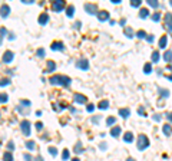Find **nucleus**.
<instances>
[{
    "mask_svg": "<svg viewBox=\"0 0 172 161\" xmlns=\"http://www.w3.org/2000/svg\"><path fill=\"white\" fill-rule=\"evenodd\" d=\"M49 82L52 85H62V86H70L72 84V79L69 76H64V75H53V76H50Z\"/></svg>",
    "mask_w": 172,
    "mask_h": 161,
    "instance_id": "nucleus-1",
    "label": "nucleus"
},
{
    "mask_svg": "<svg viewBox=\"0 0 172 161\" xmlns=\"http://www.w3.org/2000/svg\"><path fill=\"white\" fill-rule=\"evenodd\" d=\"M119 115L122 118H129L131 117V109L129 108H120L119 109Z\"/></svg>",
    "mask_w": 172,
    "mask_h": 161,
    "instance_id": "nucleus-14",
    "label": "nucleus"
},
{
    "mask_svg": "<svg viewBox=\"0 0 172 161\" xmlns=\"http://www.w3.org/2000/svg\"><path fill=\"white\" fill-rule=\"evenodd\" d=\"M126 161H135V160H133V158H128Z\"/></svg>",
    "mask_w": 172,
    "mask_h": 161,
    "instance_id": "nucleus-55",
    "label": "nucleus"
},
{
    "mask_svg": "<svg viewBox=\"0 0 172 161\" xmlns=\"http://www.w3.org/2000/svg\"><path fill=\"white\" fill-rule=\"evenodd\" d=\"M138 114H139V115H144V117H145V108L139 106V108H138Z\"/></svg>",
    "mask_w": 172,
    "mask_h": 161,
    "instance_id": "nucleus-44",
    "label": "nucleus"
},
{
    "mask_svg": "<svg viewBox=\"0 0 172 161\" xmlns=\"http://www.w3.org/2000/svg\"><path fill=\"white\" fill-rule=\"evenodd\" d=\"M106 148H108L106 143H101V150H103V151H105V150H106Z\"/></svg>",
    "mask_w": 172,
    "mask_h": 161,
    "instance_id": "nucleus-50",
    "label": "nucleus"
},
{
    "mask_svg": "<svg viewBox=\"0 0 172 161\" xmlns=\"http://www.w3.org/2000/svg\"><path fill=\"white\" fill-rule=\"evenodd\" d=\"M75 101L77 104H86V96L82 93H75Z\"/></svg>",
    "mask_w": 172,
    "mask_h": 161,
    "instance_id": "nucleus-12",
    "label": "nucleus"
},
{
    "mask_svg": "<svg viewBox=\"0 0 172 161\" xmlns=\"http://www.w3.org/2000/svg\"><path fill=\"white\" fill-rule=\"evenodd\" d=\"M162 132L165 134L166 137H169V135L172 134V127H171L169 124H165V125L162 127Z\"/></svg>",
    "mask_w": 172,
    "mask_h": 161,
    "instance_id": "nucleus-16",
    "label": "nucleus"
},
{
    "mask_svg": "<svg viewBox=\"0 0 172 161\" xmlns=\"http://www.w3.org/2000/svg\"><path fill=\"white\" fill-rule=\"evenodd\" d=\"M7 99H9V96L6 93H0V102H7Z\"/></svg>",
    "mask_w": 172,
    "mask_h": 161,
    "instance_id": "nucleus-38",
    "label": "nucleus"
},
{
    "mask_svg": "<svg viewBox=\"0 0 172 161\" xmlns=\"http://www.w3.org/2000/svg\"><path fill=\"white\" fill-rule=\"evenodd\" d=\"M2 40H3V36H0V43H2Z\"/></svg>",
    "mask_w": 172,
    "mask_h": 161,
    "instance_id": "nucleus-57",
    "label": "nucleus"
},
{
    "mask_svg": "<svg viewBox=\"0 0 172 161\" xmlns=\"http://www.w3.org/2000/svg\"><path fill=\"white\" fill-rule=\"evenodd\" d=\"M66 7V3H64L63 0H58V2H52V10L55 12H60Z\"/></svg>",
    "mask_w": 172,
    "mask_h": 161,
    "instance_id": "nucleus-5",
    "label": "nucleus"
},
{
    "mask_svg": "<svg viewBox=\"0 0 172 161\" xmlns=\"http://www.w3.org/2000/svg\"><path fill=\"white\" fill-rule=\"evenodd\" d=\"M166 79H169V81H172V75H166Z\"/></svg>",
    "mask_w": 172,
    "mask_h": 161,
    "instance_id": "nucleus-54",
    "label": "nucleus"
},
{
    "mask_svg": "<svg viewBox=\"0 0 172 161\" xmlns=\"http://www.w3.org/2000/svg\"><path fill=\"white\" fill-rule=\"evenodd\" d=\"M115 122H116V118L115 117H108V119H106L108 127H109V125H115Z\"/></svg>",
    "mask_w": 172,
    "mask_h": 161,
    "instance_id": "nucleus-29",
    "label": "nucleus"
},
{
    "mask_svg": "<svg viewBox=\"0 0 172 161\" xmlns=\"http://www.w3.org/2000/svg\"><path fill=\"white\" fill-rule=\"evenodd\" d=\"M69 157H70L69 151H68V150H63V152H62V160L66 161V160H69Z\"/></svg>",
    "mask_w": 172,
    "mask_h": 161,
    "instance_id": "nucleus-32",
    "label": "nucleus"
},
{
    "mask_svg": "<svg viewBox=\"0 0 172 161\" xmlns=\"http://www.w3.org/2000/svg\"><path fill=\"white\" fill-rule=\"evenodd\" d=\"M166 43H168V36H162L159 39V48H161V49H165Z\"/></svg>",
    "mask_w": 172,
    "mask_h": 161,
    "instance_id": "nucleus-18",
    "label": "nucleus"
},
{
    "mask_svg": "<svg viewBox=\"0 0 172 161\" xmlns=\"http://www.w3.org/2000/svg\"><path fill=\"white\" fill-rule=\"evenodd\" d=\"M26 147H27L30 151H33V150H34V141H32V139H30V141H27V143H26Z\"/></svg>",
    "mask_w": 172,
    "mask_h": 161,
    "instance_id": "nucleus-35",
    "label": "nucleus"
},
{
    "mask_svg": "<svg viewBox=\"0 0 172 161\" xmlns=\"http://www.w3.org/2000/svg\"><path fill=\"white\" fill-rule=\"evenodd\" d=\"M75 152H76V154H80V152H83V150H82V143H80V141H77L76 145H75Z\"/></svg>",
    "mask_w": 172,
    "mask_h": 161,
    "instance_id": "nucleus-26",
    "label": "nucleus"
},
{
    "mask_svg": "<svg viewBox=\"0 0 172 161\" xmlns=\"http://www.w3.org/2000/svg\"><path fill=\"white\" fill-rule=\"evenodd\" d=\"M148 4H149V6H152V7H155V9H156V7H159V3H158L156 0H148Z\"/></svg>",
    "mask_w": 172,
    "mask_h": 161,
    "instance_id": "nucleus-34",
    "label": "nucleus"
},
{
    "mask_svg": "<svg viewBox=\"0 0 172 161\" xmlns=\"http://www.w3.org/2000/svg\"><path fill=\"white\" fill-rule=\"evenodd\" d=\"M152 118H154V121H155V122H159V121L162 119V117H161L159 114H154V117H152Z\"/></svg>",
    "mask_w": 172,
    "mask_h": 161,
    "instance_id": "nucleus-41",
    "label": "nucleus"
},
{
    "mask_svg": "<svg viewBox=\"0 0 172 161\" xmlns=\"http://www.w3.org/2000/svg\"><path fill=\"white\" fill-rule=\"evenodd\" d=\"M13 58H15V53H13V52H10V50H7V52L3 55V62L10 63V62L13 61Z\"/></svg>",
    "mask_w": 172,
    "mask_h": 161,
    "instance_id": "nucleus-10",
    "label": "nucleus"
},
{
    "mask_svg": "<svg viewBox=\"0 0 172 161\" xmlns=\"http://www.w3.org/2000/svg\"><path fill=\"white\" fill-rule=\"evenodd\" d=\"M36 128H37V131H40V130L43 128V124H42V122H37V124H36Z\"/></svg>",
    "mask_w": 172,
    "mask_h": 161,
    "instance_id": "nucleus-48",
    "label": "nucleus"
},
{
    "mask_svg": "<svg viewBox=\"0 0 172 161\" xmlns=\"http://www.w3.org/2000/svg\"><path fill=\"white\" fill-rule=\"evenodd\" d=\"M76 66L82 71H88L89 69V62H88V59H79L76 62Z\"/></svg>",
    "mask_w": 172,
    "mask_h": 161,
    "instance_id": "nucleus-6",
    "label": "nucleus"
},
{
    "mask_svg": "<svg viewBox=\"0 0 172 161\" xmlns=\"http://www.w3.org/2000/svg\"><path fill=\"white\" fill-rule=\"evenodd\" d=\"M93 109H95V105H93V104H89V105L86 106V111L88 112H93Z\"/></svg>",
    "mask_w": 172,
    "mask_h": 161,
    "instance_id": "nucleus-42",
    "label": "nucleus"
},
{
    "mask_svg": "<svg viewBox=\"0 0 172 161\" xmlns=\"http://www.w3.org/2000/svg\"><path fill=\"white\" fill-rule=\"evenodd\" d=\"M25 160L26 161H33V158H32L30 154H25Z\"/></svg>",
    "mask_w": 172,
    "mask_h": 161,
    "instance_id": "nucleus-46",
    "label": "nucleus"
},
{
    "mask_svg": "<svg viewBox=\"0 0 172 161\" xmlns=\"http://www.w3.org/2000/svg\"><path fill=\"white\" fill-rule=\"evenodd\" d=\"M166 119L172 122V112H168V114H166Z\"/></svg>",
    "mask_w": 172,
    "mask_h": 161,
    "instance_id": "nucleus-49",
    "label": "nucleus"
},
{
    "mask_svg": "<svg viewBox=\"0 0 172 161\" xmlns=\"http://www.w3.org/2000/svg\"><path fill=\"white\" fill-rule=\"evenodd\" d=\"M163 61L168 63L172 62V50H166V52L163 53Z\"/></svg>",
    "mask_w": 172,
    "mask_h": 161,
    "instance_id": "nucleus-17",
    "label": "nucleus"
},
{
    "mask_svg": "<svg viewBox=\"0 0 172 161\" xmlns=\"http://www.w3.org/2000/svg\"><path fill=\"white\" fill-rule=\"evenodd\" d=\"M165 28L172 33V13H166L165 15Z\"/></svg>",
    "mask_w": 172,
    "mask_h": 161,
    "instance_id": "nucleus-8",
    "label": "nucleus"
},
{
    "mask_svg": "<svg viewBox=\"0 0 172 161\" xmlns=\"http://www.w3.org/2000/svg\"><path fill=\"white\" fill-rule=\"evenodd\" d=\"M7 147H9V150H10V151H12V150H13V147H15V144H13V141H10V143L7 144Z\"/></svg>",
    "mask_w": 172,
    "mask_h": 161,
    "instance_id": "nucleus-51",
    "label": "nucleus"
},
{
    "mask_svg": "<svg viewBox=\"0 0 172 161\" xmlns=\"http://www.w3.org/2000/svg\"><path fill=\"white\" fill-rule=\"evenodd\" d=\"M50 48H52V50H63L64 49L63 43H62V42H59V40H58V42H53Z\"/></svg>",
    "mask_w": 172,
    "mask_h": 161,
    "instance_id": "nucleus-15",
    "label": "nucleus"
},
{
    "mask_svg": "<svg viewBox=\"0 0 172 161\" xmlns=\"http://www.w3.org/2000/svg\"><path fill=\"white\" fill-rule=\"evenodd\" d=\"M56 69V63L53 62V61H49V62H47V69L45 72H52V71H55Z\"/></svg>",
    "mask_w": 172,
    "mask_h": 161,
    "instance_id": "nucleus-24",
    "label": "nucleus"
},
{
    "mask_svg": "<svg viewBox=\"0 0 172 161\" xmlns=\"http://www.w3.org/2000/svg\"><path fill=\"white\" fill-rule=\"evenodd\" d=\"M159 93L162 98H168L169 96V91L168 89H163V88H159Z\"/></svg>",
    "mask_w": 172,
    "mask_h": 161,
    "instance_id": "nucleus-28",
    "label": "nucleus"
},
{
    "mask_svg": "<svg viewBox=\"0 0 172 161\" xmlns=\"http://www.w3.org/2000/svg\"><path fill=\"white\" fill-rule=\"evenodd\" d=\"M36 53H37V56H40V58H43V56H45V50H43V49H39Z\"/></svg>",
    "mask_w": 172,
    "mask_h": 161,
    "instance_id": "nucleus-45",
    "label": "nucleus"
},
{
    "mask_svg": "<svg viewBox=\"0 0 172 161\" xmlns=\"http://www.w3.org/2000/svg\"><path fill=\"white\" fill-rule=\"evenodd\" d=\"M83 7H85L86 13H89V15H96L98 13V4L95 3H86Z\"/></svg>",
    "mask_w": 172,
    "mask_h": 161,
    "instance_id": "nucleus-4",
    "label": "nucleus"
},
{
    "mask_svg": "<svg viewBox=\"0 0 172 161\" xmlns=\"http://www.w3.org/2000/svg\"><path fill=\"white\" fill-rule=\"evenodd\" d=\"M92 122H93V124H99V122H101V117H99V115H98V117H93L92 118Z\"/></svg>",
    "mask_w": 172,
    "mask_h": 161,
    "instance_id": "nucleus-43",
    "label": "nucleus"
},
{
    "mask_svg": "<svg viewBox=\"0 0 172 161\" xmlns=\"http://www.w3.org/2000/svg\"><path fill=\"white\" fill-rule=\"evenodd\" d=\"M133 138H135V135H133L132 131H126V132L123 134V141H125V143H132Z\"/></svg>",
    "mask_w": 172,
    "mask_h": 161,
    "instance_id": "nucleus-9",
    "label": "nucleus"
},
{
    "mask_svg": "<svg viewBox=\"0 0 172 161\" xmlns=\"http://www.w3.org/2000/svg\"><path fill=\"white\" fill-rule=\"evenodd\" d=\"M20 105H23V106H30V101H26V99H22V101H20Z\"/></svg>",
    "mask_w": 172,
    "mask_h": 161,
    "instance_id": "nucleus-40",
    "label": "nucleus"
},
{
    "mask_svg": "<svg viewBox=\"0 0 172 161\" xmlns=\"http://www.w3.org/2000/svg\"><path fill=\"white\" fill-rule=\"evenodd\" d=\"M145 39H146L148 42H149V43H150V42H154V36H152V35H149V36H146V37H145Z\"/></svg>",
    "mask_w": 172,
    "mask_h": 161,
    "instance_id": "nucleus-47",
    "label": "nucleus"
},
{
    "mask_svg": "<svg viewBox=\"0 0 172 161\" xmlns=\"http://www.w3.org/2000/svg\"><path fill=\"white\" fill-rule=\"evenodd\" d=\"M169 4H171V6H172V0H171V2H169Z\"/></svg>",
    "mask_w": 172,
    "mask_h": 161,
    "instance_id": "nucleus-59",
    "label": "nucleus"
},
{
    "mask_svg": "<svg viewBox=\"0 0 172 161\" xmlns=\"http://www.w3.org/2000/svg\"><path fill=\"white\" fill-rule=\"evenodd\" d=\"M108 106H109V101H108V99H103V101H101V102L98 104L99 109H106Z\"/></svg>",
    "mask_w": 172,
    "mask_h": 161,
    "instance_id": "nucleus-19",
    "label": "nucleus"
},
{
    "mask_svg": "<svg viewBox=\"0 0 172 161\" xmlns=\"http://www.w3.org/2000/svg\"><path fill=\"white\" fill-rule=\"evenodd\" d=\"M168 69H171V71H172V65H169V66H168Z\"/></svg>",
    "mask_w": 172,
    "mask_h": 161,
    "instance_id": "nucleus-58",
    "label": "nucleus"
},
{
    "mask_svg": "<svg viewBox=\"0 0 172 161\" xmlns=\"http://www.w3.org/2000/svg\"><path fill=\"white\" fill-rule=\"evenodd\" d=\"M9 84H10V79H7V78L0 81V86H6V85H9Z\"/></svg>",
    "mask_w": 172,
    "mask_h": 161,
    "instance_id": "nucleus-37",
    "label": "nucleus"
},
{
    "mask_svg": "<svg viewBox=\"0 0 172 161\" xmlns=\"http://www.w3.org/2000/svg\"><path fill=\"white\" fill-rule=\"evenodd\" d=\"M72 161H79V158H73V160H72Z\"/></svg>",
    "mask_w": 172,
    "mask_h": 161,
    "instance_id": "nucleus-56",
    "label": "nucleus"
},
{
    "mask_svg": "<svg viewBox=\"0 0 172 161\" xmlns=\"http://www.w3.org/2000/svg\"><path fill=\"white\" fill-rule=\"evenodd\" d=\"M20 128H22V132L25 135H30V122L27 119H23L20 122Z\"/></svg>",
    "mask_w": 172,
    "mask_h": 161,
    "instance_id": "nucleus-3",
    "label": "nucleus"
},
{
    "mask_svg": "<svg viewBox=\"0 0 172 161\" xmlns=\"http://www.w3.org/2000/svg\"><path fill=\"white\" fill-rule=\"evenodd\" d=\"M0 33H2V35H4V33H6V29H4V28H2V29H0Z\"/></svg>",
    "mask_w": 172,
    "mask_h": 161,
    "instance_id": "nucleus-53",
    "label": "nucleus"
},
{
    "mask_svg": "<svg viewBox=\"0 0 172 161\" xmlns=\"http://www.w3.org/2000/svg\"><path fill=\"white\" fill-rule=\"evenodd\" d=\"M136 145H138V150H139V151H144V150H146L148 147H149V139H148V137L144 135V134H141V135L138 137V143H136Z\"/></svg>",
    "mask_w": 172,
    "mask_h": 161,
    "instance_id": "nucleus-2",
    "label": "nucleus"
},
{
    "mask_svg": "<svg viewBox=\"0 0 172 161\" xmlns=\"http://www.w3.org/2000/svg\"><path fill=\"white\" fill-rule=\"evenodd\" d=\"M96 16H98V20H101V22L109 20V17H111V15H109L106 10H101V12H98V13H96Z\"/></svg>",
    "mask_w": 172,
    "mask_h": 161,
    "instance_id": "nucleus-7",
    "label": "nucleus"
},
{
    "mask_svg": "<svg viewBox=\"0 0 172 161\" xmlns=\"http://www.w3.org/2000/svg\"><path fill=\"white\" fill-rule=\"evenodd\" d=\"M34 161H43V157H40V155H37V157H36V160H34Z\"/></svg>",
    "mask_w": 172,
    "mask_h": 161,
    "instance_id": "nucleus-52",
    "label": "nucleus"
},
{
    "mask_svg": "<svg viewBox=\"0 0 172 161\" xmlns=\"http://www.w3.org/2000/svg\"><path fill=\"white\" fill-rule=\"evenodd\" d=\"M75 13V6L73 4H69L68 7H66V15H68V17H72Z\"/></svg>",
    "mask_w": 172,
    "mask_h": 161,
    "instance_id": "nucleus-21",
    "label": "nucleus"
},
{
    "mask_svg": "<svg viewBox=\"0 0 172 161\" xmlns=\"http://www.w3.org/2000/svg\"><path fill=\"white\" fill-rule=\"evenodd\" d=\"M120 131H122V130H120V127H113L111 130V135L112 137H119L120 135Z\"/></svg>",
    "mask_w": 172,
    "mask_h": 161,
    "instance_id": "nucleus-20",
    "label": "nucleus"
},
{
    "mask_svg": "<svg viewBox=\"0 0 172 161\" xmlns=\"http://www.w3.org/2000/svg\"><path fill=\"white\" fill-rule=\"evenodd\" d=\"M47 22H49V15H47V13H42V15L39 16V23L40 25H46Z\"/></svg>",
    "mask_w": 172,
    "mask_h": 161,
    "instance_id": "nucleus-13",
    "label": "nucleus"
},
{
    "mask_svg": "<svg viewBox=\"0 0 172 161\" xmlns=\"http://www.w3.org/2000/svg\"><path fill=\"white\" fill-rule=\"evenodd\" d=\"M10 13V7L7 6V4H2V7H0V15H2V17H7Z\"/></svg>",
    "mask_w": 172,
    "mask_h": 161,
    "instance_id": "nucleus-11",
    "label": "nucleus"
},
{
    "mask_svg": "<svg viewBox=\"0 0 172 161\" xmlns=\"http://www.w3.org/2000/svg\"><path fill=\"white\" fill-rule=\"evenodd\" d=\"M142 2L141 0H131V6L132 7H141Z\"/></svg>",
    "mask_w": 172,
    "mask_h": 161,
    "instance_id": "nucleus-31",
    "label": "nucleus"
},
{
    "mask_svg": "<svg viewBox=\"0 0 172 161\" xmlns=\"http://www.w3.org/2000/svg\"><path fill=\"white\" fill-rule=\"evenodd\" d=\"M136 36H138L139 39H145V37H146V33H145V30H138Z\"/></svg>",
    "mask_w": 172,
    "mask_h": 161,
    "instance_id": "nucleus-36",
    "label": "nucleus"
},
{
    "mask_svg": "<svg viewBox=\"0 0 172 161\" xmlns=\"http://www.w3.org/2000/svg\"><path fill=\"white\" fill-rule=\"evenodd\" d=\"M3 160L4 161H13V154L10 151H6V152H4V155H3Z\"/></svg>",
    "mask_w": 172,
    "mask_h": 161,
    "instance_id": "nucleus-25",
    "label": "nucleus"
},
{
    "mask_svg": "<svg viewBox=\"0 0 172 161\" xmlns=\"http://www.w3.org/2000/svg\"><path fill=\"white\" fill-rule=\"evenodd\" d=\"M148 16H149V10L142 7V9L139 10V17H141V19H146Z\"/></svg>",
    "mask_w": 172,
    "mask_h": 161,
    "instance_id": "nucleus-22",
    "label": "nucleus"
},
{
    "mask_svg": "<svg viewBox=\"0 0 172 161\" xmlns=\"http://www.w3.org/2000/svg\"><path fill=\"white\" fill-rule=\"evenodd\" d=\"M49 152L53 155V157H56V155H58V150H56L55 147H50V148H49Z\"/></svg>",
    "mask_w": 172,
    "mask_h": 161,
    "instance_id": "nucleus-39",
    "label": "nucleus"
},
{
    "mask_svg": "<svg viewBox=\"0 0 172 161\" xmlns=\"http://www.w3.org/2000/svg\"><path fill=\"white\" fill-rule=\"evenodd\" d=\"M150 71H152V65L150 63H145V66H144V72L145 73H150Z\"/></svg>",
    "mask_w": 172,
    "mask_h": 161,
    "instance_id": "nucleus-30",
    "label": "nucleus"
},
{
    "mask_svg": "<svg viewBox=\"0 0 172 161\" xmlns=\"http://www.w3.org/2000/svg\"><path fill=\"white\" fill-rule=\"evenodd\" d=\"M152 20H154V22H159L161 20V13L155 12L154 15H152Z\"/></svg>",
    "mask_w": 172,
    "mask_h": 161,
    "instance_id": "nucleus-33",
    "label": "nucleus"
},
{
    "mask_svg": "<svg viewBox=\"0 0 172 161\" xmlns=\"http://www.w3.org/2000/svg\"><path fill=\"white\" fill-rule=\"evenodd\" d=\"M125 36L129 37V39H132V37L135 36V33H133L132 28H125Z\"/></svg>",
    "mask_w": 172,
    "mask_h": 161,
    "instance_id": "nucleus-23",
    "label": "nucleus"
},
{
    "mask_svg": "<svg viewBox=\"0 0 172 161\" xmlns=\"http://www.w3.org/2000/svg\"><path fill=\"white\" fill-rule=\"evenodd\" d=\"M158 61H159V52H158V50H154V52H152V62L156 63Z\"/></svg>",
    "mask_w": 172,
    "mask_h": 161,
    "instance_id": "nucleus-27",
    "label": "nucleus"
}]
</instances>
